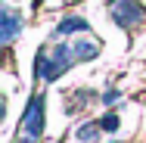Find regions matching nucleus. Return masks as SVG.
I'll list each match as a JSON object with an SVG mask.
<instances>
[{"instance_id": "1", "label": "nucleus", "mask_w": 146, "mask_h": 143, "mask_svg": "<svg viewBox=\"0 0 146 143\" xmlns=\"http://www.w3.org/2000/svg\"><path fill=\"white\" fill-rule=\"evenodd\" d=\"M109 13H112V19L121 28H134V25H140L146 19V9L137 0H112L109 3Z\"/></svg>"}, {"instance_id": "5", "label": "nucleus", "mask_w": 146, "mask_h": 143, "mask_svg": "<svg viewBox=\"0 0 146 143\" xmlns=\"http://www.w3.org/2000/svg\"><path fill=\"white\" fill-rule=\"evenodd\" d=\"M100 131H103V124H100V121L81 124V128L75 131V140H81V143H90V140H96V137H100Z\"/></svg>"}, {"instance_id": "3", "label": "nucleus", "mask_w": 146, "mask_h": 143, "mask_svg": "<svg viewBox=\"0 0 146 143\" xmlns=\"http://www.w3.org/2000/svg\"><path fill=\"white\" fill-rule=\"evenodd\" d=\"M19 28H22V19L6 6V9H3V34H0V37H3V44H9V41L16 37V31H19Z\"/></svg>"}, {"instance_id": "7", "label": "nucleus", "mask_w": 146, "mask_h": 143, "mask_svg": "<svg viewBox=\"0 0 146 143\" xmlns=\"http://www.w3.org/2000/svg\"><path fill=\"white\" fill-rule=\"evenodd\" d=\"M121 100V90H106V93H100V103H106V106H112Z\"/></svg>"}, {"instance_id": "2", "label": "nucleus", "mask_w": 146, "mask_h": 143, "mask_svg": "<svg viewBox=\"0 0 146 143\" xmlns=\"http://www.w3.org/2000/svg\"><path fill=\"white\" fill-rule=\"evenodd\" d=\"M22 134H28L31 140H37L44 134V96L34 93L25 106V115H22Z\"/></svg>"}, {"instance_id": "4", "label": "nucleus", "mask_w": 146, "mask_h": 143, "mask_svg": "<svg viewBox=\"0 0 146 143\" xmlns=\"http://www.w3.org/2000/svg\"><path fill=\"white\" fill-rule=\"evenodd\" d=\"M68 31H90V25L81 19V16H68L65 22L56 25V34H68Z\"/></svg>"}, {"instance_id": "6", "label": "nucleus", "mask_w": 146, "mask_h": 143, "mask_svg": "<svg viewBox=\"0 0 146 143\" xmlns=\"http://www.w3.org/2000/svg\"><path fill=\"white\" fill-rule=\"evenodd\" d=\"M100 124H103V131H118V124H121V121H118V115H103V121H100Z\"/></svg>"}]
</instances>
